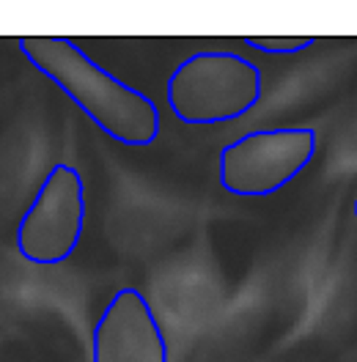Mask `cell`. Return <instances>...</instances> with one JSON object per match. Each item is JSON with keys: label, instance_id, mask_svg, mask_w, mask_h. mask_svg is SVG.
<instances>
[{"label": "cell", "instance_id": "1", "mask_svg": "<svg viewBox=\"0 0 357 362\" xmlns=\"http://www.w3.org/2000/svg\"><path fill=\"white\" fill-rule=\"evenodd\" d=\"M17 47L25 61L113 143L127 148L157 143L162 121L154 99L96 64L80 45L55 36H25Z\"/></svg>", "mask_w": 357, "mask_h": 362}, {"label": "cell", "instance_id": "2", "mask_svg": "<svg viewBox=\"0 0 357 362\" xmlns=\"http://www.w3.org/2000/svg\"><path fill=\"white\" fill-rule=\"evenodd\" d=\"M264 96V74L231 49H198L168 74L165 99L187 127H217L245 118Z\"/></svg>", "mask_w": 357, "mask_h": 362}, {"label": "cell", "instance_id": "3", "mask_svg": "<svg viewBox=\"0 0 357 362\" xmlns=\"http://www.w3.org/2000/svg\"><path fill=\"white\" fill-rule=\"evenodd\" d=\"M86 181L72 162H52L14 228L17 258L36 269L67 264L86 230Z\"/></svg>", "mask_w": 357, "mask_h": 362}, {"label": "cell", "instance_id": "4", "mask_svg": "<svg viewBox=\"0 0 357 362\" xmlns=\"http://www.w3.org/2000/svg\"><path fill=\"white\" fill-rule=\"evenodd\" d=\"M316 146L308 127L250 129L220 148L217 184L234 198H269L311 165Z\"/></svg>", "mask_w": 357, "mask_h": 362}, {"label": "cell", "instance_id": "5", "mask_svg": "<svg viewBox=\"0 0 357 362\" xmlns=\"http://www.w3.org/2000/svg\"><path fill=\"white\" fill-rule=\"evenodd\" d=\"M91 362H171L159 316L140 288H118L91 327Z\"/></svg>", "mask_w": 357, "mask_h": 362}, {"label": "cell", "instance_id": "6", "mask_svg": "<svg viewBox=\"0 0 357 362\" xmlns=\"http://www.w3.org/2000/svg\"><path fill=\"white\" fill-rule=\"evenodd\" d=\"M245 45L256 52H264V55H300L305 49H311L316 45V39L311 36H302V39H291V36H272V39H245Z\"/></svg>", "mask_w": 357, "mask_h": 362}, {"label": "cell", "instance_id": "7", "mask_svg": "<svg viewBox=\"0 0 357 362\" xmlns=\"http://www.w3.org/2000/svg\"><path fill=\"white\" fill-rule=\"evenodd\" d=\"M352 214H355V223H357V198H355V204H352Z\"/></svg>", "mask_w": 357, "mask_h": 362}, {"label": "cell", "instance_id": "8", "mask_svg": "<svg viewBox=\"0 0 357 362\" xmlns=\"http://www.w3.org/2000/svg\"><path fill=\"white\" fill-rule=\"evenodd\" d=\"M3 324H6V321H3V316H0V327H3Z\"/></svg>", "mask_w": 357, "mask_h": 362}]
</instances>
